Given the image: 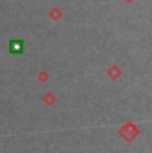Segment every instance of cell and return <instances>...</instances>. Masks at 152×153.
I'll use <instances>...</instances> for the list:
<instances>
[{
    "label": "cell",
    "mask_w": 152,
    "mask_h": 153,
    "mask_svg": "<svg viewBox=\"0 0 152 153\" xmlns=\"http://www.w3.org/2000/svg\"><path fill=\"white\" fill-rule=\"evenodd\" d=\"M24 52V42L23 40H11L10 42V53L22 55Z\"/></svg>",
    "instance_id": "1"
}]
</instances>
